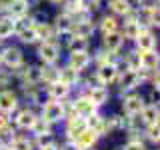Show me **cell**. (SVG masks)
Instances as JSON below:
<instances>
[{"label": "cell", "instance_id": "obj_21", "mask_svg": "<svg viewBox=\"0 0 160 150\" xmlns=\"http://www.w3.org/2000/svg\"><path fill=\"white\" fill-rule=\"evenodd\" d=\"M62 84H66V86L74 88L76 84H80V72H76L72 66H68V64H64V66H58V78Z\"/></svg>", "mask_w": 160, "mask_h": 150}, {"label": "cell", "instance_id": "obj_27", "mask_svg": "<svg viewBox=\"0 0 160 150\" xmlns=\"http://www.w3.org/2000/svg\"><path fill=\"white\" fill-rule=\"evenodd\" d=\"M34 24H36V22H34ZM34 24H32V26L22 28V30H18V32L14 34V38H16L20 44H24V46H34V44H38V38H36V30H34Z\"/></svg>", "mask_w": 160, "mask_h": 150}, {"label": "cell", "instance_id": "obj_40", "mask_svg": "<svg viewBox=\"0 0 160 150\" xmlns=\"http://www.w3.org/2000/svg\"><path fill=\"white\" fill-rule=\"evenodd\" d=\"M0 150H10L8 146H4V144H0Z\"/></svg>", "mask_w": 160, "mask_h": 150}, {"label": "cell", "instance_id": "obj_23", "mask_svg": "<svg viewBox=\"0 0 160 150\" xmlns=\"http://www.w3.org/2000/svg\"><path fill=\"white\" fill-rule=\"evenodd\" d=\"M98 134L96 132H92V130H88V128H84L82 132H80V136L74 140V146H76L78 150H88V148H94L96 146V142H98Z\"/></svg>", "mask_w": 160, "mask_h": 150}, {"label": "cell", "instance_id": "obj_19", "mask_svg": "<svg viewBox=\"0 0 160 150\" xmlns=\"http://www.w3.org/2000/svg\"><path fill=\"white\" fill-rule=\"evenodd\" d=\"M140 56V70H146V72H156L158 70V50H146V52H138Z\"/></svg>", "mask_w": 160, "mask_h": 150}, {"label": "cell", "instance_id": "obj_18", "mask_svg": "<svg viewBox=\"0 0 160 150\" xmlns=\"http://www.w3.org/2000/svg\"><path fill=\"white\" fill-rule=\"evenodd\" d=\"M84 124H86L88 130H92V132H96L98 136H102V134H106V116H104L102 112H94L90 114V116L84 118Z\"/></svg>", "mask_w": 160, "mask_h": 150}, {"label": "cell", "instance_id": "obj_8", "mask_svg": "<svg viewBox=\"0 0 160 150\" xmlns=\"http://www.w3.org/2000/svg\"><path fill=\"white\" fill-rule=\"evenodd\" d=\"M62 124H64V142H68V144H74V140L80 136V132L86 128L84 118H80V116H68Z\"/></svg>", "mask_w": 160, "mask_h": 150}, {"label": "cell", "instance_id": "obj_36", "mask_svg": "<svg viewBox=\"0 0 160 150\" xmlns=\"http://www.w3.org/2000/svg\"><path fill=\"white\" fill-rule=\"evenodd\" d=\"M12 124H10V118H8V114H2L0 112V132L2 130H6V128H10Z\"/></svg>", "mask_w": 160, "mask_h": 150}, {"label": "cell", "instance_id": "obj_33", "mask_svg": "<svg viewBox=\"0 0 160 150\" xmlns=\"http://www.w3.org/2000/svg\"><path fill=\"white\" fill-rule=\"evenodd\" d=\"M58 140L54 134H44V136H36L32 138V144H34V150H42L46 146H52V144H56Z\"/></svg>", "mask_w": 160, "mask_h": 150}, {"label": "cell", "instance_id": "obj_42", "mask_svg": "<svg viewBox=\"0 0 160 150\" xmlns=\"http://www.w3.org/2000/svg\"><path fill=\"white\" fill-rule=\"evenodd\" d=\"M0 70H2V66H0Z\"/></svg>", "mask_w": 160, "mask_h": 150}, {"label": "cell", "instance_id": "obj_2", "mask_svg": "<svg viewBox=\"0 0 160 150\" xmlns=\"http://www.w3.org/2000/svg\"><path fill=\"white\" fill-rule=\"evenodd\" d=\"M40 118H44L50 126L54 124H62L66 120V104L60 102V100H46V102L40 106Z\"/></svg>", "mask_w": 160, "mask_h": 150}, {"label": "cell", "instance_id": "obj_7", "mask_svg": "<svg viewBox=\"0 0 160 150\" xmlns=\"http://www.w3.org/2000/svg\"><path fill=\"white\" fill-rule=\"evenodd\" d=\"M84 94L90 98V102L94 104L98 110L102 106H106L110 102V86H102V84H92L84 90Z\"/></svg>", "mask_w": 160, "mask_h": 150}, {"label": "cell", "instance_id": "obj_16", "mask_svg": "<svg viewBox=\"0 0 160 150\" xmlns=\"http://www.w3.org/2000/svg\"><path fill=\"white\" fill-rule=\"evenodd\" d=\"M46 94H48V100H60V102H64V100H68L72 96V88L62 84L60 80H54V82L46 84Z\"/></svg>", "mask_w": 160, "mask_h": 150}, {"label": "cell", "instance_id": "obj_38", "mask_svg": "<svg viewBox=\"0 0 160 150\" xmlns=\"http://www.w3.org/2000/svg\"><path fill=\"white\" fill-rule=\"evenodd\" d=\"M48 2H50V4H56V6H62L66 0H48Z\"/></svg>", "mask_w": 160, "mask_h": 150}, {"label": "cell", "instance_id": "obj_30", "mask_svg": "<svg viewBox=\"0 0 160 150\" xmlns=\"http://www.w3.org/2000/svg\"><path fill=\"white\" fill-rule=\"evenodd\" d=\"M66 46H68V52H90V40L72 36L66 42Z\"/></svg>", "mask_w": 160, "mask_h": 150}, {"label": "cell", "instance_id": "obj_34", "mask_svg": "<svg viewBox=\"0 0 160 150\" xmlns=\"http://www.w3.org/2000/svg\"><path fill=\"white\" fill-rule=\"evenodd\" d=\"M142 130H144V134H146V138H148L150 144H158L160 142V128H158V124H154V126H146Z\"/></svg>", "mask_w": 160, "mask_h": 150}, {"label": "cell", "instance_id": "obj_32", "mask_svg": "<svg viewBox=\"0 0 160 150\" xmlns=\"http://www.w3.org/2000/svg\"><path fill=\"white\" fill-rule=\"evenodd\" d=\"M124 114H112V116H106V132H114V130H124Z\"/></svg>", "mask_w": 160, "mask_h": 150}, {"label": "cell", "instance_id": "obj_41", "mask_svg": "<svg viewBox=\"0 0 160 150\" xmlns=\"http://www.w3.org/2000/svg\"><path fill=\"white\" fill-rule=\"evenodd\" d=\"M88 150H96V146H94V148H88Z\"/></svg>", "mask_w": 160, "mask_h": 150}, {"label": "cell", "instance_id": "obj_25", "mask_svg": "<svg viewBox=\"0 0 160 150\" xmlns=\"http://www.w3.org/2000/svg\"><path fill=\"white\" fill-rule=\"evenodd\" d=\"M34 30H36L38 42H44V40H56V30H54L52 22H48V20H44V22H36V24H34Z\"/></svg>", "mask_w": 160, "mask_h": 150}, {"label": "cell", "instance_id": "obj_17", "mask_svg": "<svg viewBox=\"0 0 160 150\" xmlns=\"http://www.w3.org/2000/svg\"><path fill=\"white\" fill-rule=\"evenodd\" d=\"M20 106V100H18V94L10 88H2L0 90V112L2 114H10L14 108Z\"/></svg>", "mask_w": 160, "mask_h": 150}, {"label": "cell", "instance_id": "obj_11", "mask_svg": "<svg viewBox=\"0 0 160 150\" xmlns=\"http://www.w3.org/2000/svg\"><path fill=\"white\" fill-rule=\"evenodd\" d=\"M36 118H38V112H34V108H28V106L22 108V106H20L16 118L12 120V126L16 130H30Z\"/></svg>", "mask_w": 160, "mask_h": 150}, {"label": "cell", "instance_id": "obj_22", "mask_svg": "<svg viewBox=\"0 0 160 150\" xmlns=\"http://www.w3.org/2000/svg\"><path fill=\"white\" fill-rule=\"evenodd\" d=\"M96 32V22L94 20H84V22H74L72 26V36L76 38H84V40H90Z\"/></svg>", "mask_w": 160, "mask_h": 150}, {"label": "cell", "instance_id": "obj_20", "mask_svg": "<svg viewBox=\"0 0 160 150\" xmlns=\"http://www.w3.org/2000/svg\"><path fill=\"white\" fill-rule=\"evenodd\" d=\"M108 10L116 18H126L134 10V4L130 0H108Z\"/></svg>", "mask_w": 160, "mask_h": 150}, {"label": "cell", "instance_id": "obj_14", "mask_svg": "<svg viewBox=\"0 0 160 150\" xmlns=\"http://www.w3.org/2000/svg\"><path fill=\"white\" fill-rule=\"evenodd\" d=\"M138 120H140V124H142V128L158 124V120H160L158 102H146L144 104V108L140 110V114H138Z\"/></svg>", "mask_w": 160, "mask_h": 150}, {"label": "cell", "instance_id": "obj_3", "mask_svg": "<svg viewBox=\"0 0 160 150\" xmlns=\"http://www.w3.org/2000/svg\"><path fill=\"white\" fill-rule=\"evenodd\" d=\"M0 66L6 70H18L24 66V50L18 44H6L4 42L0 52Z\"/></svg>", "mask_w": 160, "mask_h": 150}, {"label": "cell", "instance_id": "obj_15", "mask_svg": "<svg viewBox=\"0 0 160 150\" xmlns=\"http://www.w3.org/2000/svg\"><path fill=\"white\" fill-rule=\"evenodd\" d=\"M68 66H72L76 72H86L88 66L92 64V54L90 52H68V60H66Z\"/></svg>", "mask_w": 160, "mask_h": 150}, {"label": "cell", "instance_id": "obj_29", "mask_svg": "<svg viewBox=\"0 0 160 150\" xmlns=\"http://www.w3.org/2000/svg\"><path fill=\"white\" fill-rule=\"evenodd\" d=\"M28 132H32V138H36V136H44V134H52V126L46 122L44 118H36L34 120V124H32V128L28 130Z\"/></svg>", "mask_w": 160, "mask_h": 150}, {"label": "cell", "instance_id": "obj_35", "mask_svg": "<svg viewBox=\"0 0 160 150\" xmlns=\"http://www.w3.org/2000/svg\"><path fill=\"white\" fill-rule=\"evenodd\" d=\"M122 150H148L146 148V142L140 138H128L126 144L122 146Z\"/></svg>", "mask_w": 160, "mask_h": 150}, {"label": "cell", "instance_id": "obj_26", "mask_svg": "<svg viewBox=\"0 0 160 150\" xmlns=\"http://www.w3.org/2000/svg\"><path fill=\"white\" fill-rule=\"evenodd\" d=\"M118 28H120V22H118L116 16H112V14H104V16L96 22V30H100V34L116 32Z\"/></svg>", "mask_w": 160, "mask_h": 150}, {"label": "cell", "instance_id": "obj_4", "mask_svg": "<svg viewBox=\"0 0 160 150\" xmlns=\"http://www.w3.org/2000/svg\"><path fill=\"white\" fill-rule=\"evenodd\" d=\"M116 84H118V92L120 96L122 94H128V92H136L140 88V72L138 70H124V72L118 74L116 78Z\"/></svg>", "mask_w": 160, "mask_h": 150}, {"label": "cell", "instance_id": "obj_13", "mask_svg": "<svg viewBox=\"0 0 160 150\" xmlns=\"http://www.w3.org/2000/svg\"><path fill=\"white\" fill-rule=\"evenodd\" d=\"M30 8H32V2L30 0H8L6 2V16H10L12 20L16 18H24L30 14Z\"/></svg>", "mask_w": 160, "mask_h": 150}, {"label": "cell", "instance_id": "obj_12", "mask_svg": "<svg viewBox=\"0 0 160 150\" xmlns=\"http://www.w3.org/2000/svg\"><path fill=\"white\" fill-rule=\"evenodd\" d=\"M134 48L138 52H146V50H158V38L154 34V30L142 28V32L138 34V38L134 40Z\"/></svg>", "mask_w": 160, "mask_h": 150}, {"label": "cell", "instance_id": "obj_39", "mask_svg": "<svg viewBox=\"0 0 160 150\" xmlns=\"http://www.w3.org/2000/svg\"><path fill=\"white\" fill-rule=\"evenodd\" d=\"M60 148V144L56 142V144H52V146H46V148H42V150H58Z\"/></svg>", "mask_w": 160, "mask_h": 150}, {"label": "cell", "instance_id": "obj_6", "mask_svg": "<svg viewBox=\"0 0 160 150\" xmlns=\"http://www.w3.org/2000/svg\"><path fill=\"white\" fill-rule=\"evenodd\" d=\"M146 104V98L138 92H128L122 94V114L124 116H138L140 110Z\"/></svg>", "mask_w": 160, "mask_h": 150}, {"label": "cell", "instance_id": "obj_28", "mask_svg": "<svg viewBox=\"0 0 160 150\" xmlns=\"http://www.w3.org/2000/svg\"><path fill=\"white\" fill-rule=\"evenodd\" d=\"M8 38H14V20L0 14V42H8Z\"/></svg>", "mask_w": 160, "mask_h": 150}, {"label": "cell", "instance_id": "obj_37", "mask_svg": "<svg viewBox=\"0 0 160 150\" xmlns=\"http://www.w3.org/2000/svg\"><path fill=\"white\" fill-rule=\"evenodd\" d=\"M6 2H8V0H0V14L6 12Z\"/></svg>", "mask_w": 160, "mask_h": 150}, {"label": "cell", "instance_id": "obj_24", "mask_svg": "<svg viewBox=\"0 0 160 150\" xmlns=\"http://www.w3.org/2000/svg\"><path fill=\"white\" fill-rule=\"evenodd\" d=\"M52 26L56 30V34H62V32H72V26H74V20L68 12H58L52 20Z\"/></svg>", "mask_w": 160, "mask_h": 150}, {"label": "cell", "instance_id": "obj_9", "mask_svg": "<svg viewBox=\"0 0 160 150\" xmlns=\"http://www.w3.org/2000/svg\"><path fill=\"white\" fill-rule=\"evenodd\" d=\"M124 44H126V40L122 38V34H120V30L116 32H108V34H102V48L104 52L112 54V56H116V54L122 52Z\"/></svg>", "mask_w": 160, "mask_h": 150}, {"label": "cell", "instance_id": "obj_1", "mask_svg": "<svg viewBox=\"0 0 160 150\" xmlns=\"http://www.w3.org/2000/svg\"><path fill=\"white\" fill-rule=\"evenodd\" d=\"M36 56L40 64L44 66H56L60 56H62V46L56 40H44V42L36 44Z\"/></svg>", "mask_w": 160, "mask_h": 150}, {"label": "cell", "instance_id": "obj_10", "mask_svg": "<svg viewBox=\"0 0 160 150\" xmlns=\"http://www.w3.org/2000/svg\"><path fill=\"white\" fill-rule=\"evenodd\" d=\"M118 30H120V34H122V38L126 40V42H134V40L138 38V34L142 32V26H140L136 22V18H134V10L124 18V22H120Z\"/></svg>", "mask_w": 160, "mask_h": 150}, {"label": "cell", "instance_id": "obj_31", "mask_svg": "<svg viewBox=\"0 0 160 150\" xmlns=\"http://www.w3.org/2000/svg\"><path fill=\"white\" fill-rule=\"evenodd\" d=\"M8 148L10 150H34V144H32V138L22 136V134H16Z\"/></svg>", "mask_w": 160, "mask_h": 150}, {"label": "cell", "instance_id": "obj_5", "mask_svg": "<svg viewBox=\"0 0 160 150\" xmlns=\"http://www.w3.org/2000/svg\"><path fill=\"white\" fill-rule=\"evenodd\" d=\"M120 70L116 66V62H104L96 66V72H94V80L96 84H102V86H110V84L116 82Z\"/></svg>", "mask_w": 160, "mask_h": 150}]
</instances>
